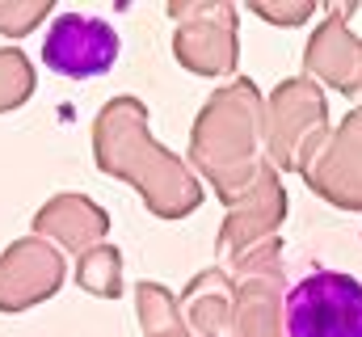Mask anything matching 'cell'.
<instances>
[{"label": "cell", "mask_w": 362, "mask_h": 337, "mask_svg": "<svg viewBox=\"0 0 362 337\" xmlns=\"http://www.w3.org/2000/svg\"><path fill=\"white\" fill-rule=\"evenodd\" d=\"M286 337H362V282L341 270L299 278L282 304Z\"/></svg>", "instance_id": "obj_1"}, {"label": "cell", "mask_w": 362, "mask_h": 337, "mask_svg": "<svg viewBox=\"0 0 362 337\" xmlns=\"http://www.w3.org/2000/svg\"><path fill=\"white\" fill-rule=\"evenodd\" d=\"M118 51H122L118 30L93 13H59L42 38V64L68 81L105 76L118 64Z\"/></svg>", "instance_id": "obj_2"}]
</instances>
